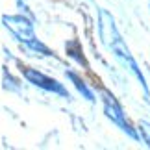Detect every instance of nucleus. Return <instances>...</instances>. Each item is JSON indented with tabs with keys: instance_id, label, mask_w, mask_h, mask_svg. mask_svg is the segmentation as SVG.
<instances>
[{
	"instance_id": "obj_1",
	"label": "nucleus",
	"mask_w": 150,
	"mask_h": 150,
	"mask_svg": "<svg viewBox=\"0 0 150 150\" xmlns=\"http://www.w3.org/2000/svg\"><path fill=\"white\" fill-rule=\"evenodd\" d=\"M100 13V35H102V41L106 43V47L109 48L115 54V57L122 63L124 67H128L132 74L141 82L143 85V89L148 93V89H146V82H145V76H143V72L139 71V65L135 63L134 59V56L130 54V50L128 47H126V43L122 41V37H120V33L117 30V26H115V21H113V17L108 13L106 9H100L98 11Z\"/></svg>"
},
{
	"instance_id": "obj_6",
	"label": "nucleus",
	"mask_w": 150,
	"mask_h": 150,
	"mask_svg": "<svg viewBox=\"0 0 150 150\" xmlns=\"http://www.w3.org/2000/svg\"><path fill=\"white\" fill-rule=\"evenodd\" d=\"M139 132H141V137L145 139V143L150 146V122L143 120V122L139 124Z\"/></svg>"
},
{
	"instance_id": "obj_5",
	"label": "nucleus",
	"mask_w": 150,
	"mask_h": 150,
	"mask_svg": "<svg viewBox=\"0 0 150 150\" xmlns=\"http://www.w3.org/2000/svg\"><path fill=\"white\" fill-rule=\"evenodd\" d=\"M67 78H69V80H72V83L76 85V89H78L80 93H82V95H83L89 102H93V100H95V96H93V93L89 91V87H87V85H85V83H83V82H82V80H80L74 72H69V71H67Z\"/></svg>"
},
{
	"instance_id": "obj_4",
	"label": "nucleus",
	"mask_w": 150,
	"mask_h": 150,
	"mask_svg": "<svg viewBox=\"0 0 150 150\" xmlns=\"http://www.w3.org/2000/svg\"><path fill=\"white\" fill-rule=\"evenodd\" d=\"M22 72H24V78H26L30 83L37 85V87H41V89H45V91H50V93H56V95L63 96V98H69L67 89L63 87V85H61L59 82H57V80L45 76L43 72L35 71V69H24Z\"/></svg>"
},
{
	"instance_id": "obj_3",
	"label": "nucleus",
	"mask_w": 150,
	"mask_h": 150,
	"mask_svg": "<svg viewBox=\"0 0 150 150\" xmlns=\"http://www.w3.org/2000/svg\"><path fill=\"white\" fill-rule=\"evenodd\" d=\"M104 96V111H106V117L109 120H113V124H117L120 130L124 132V134H128L132 139H137V134H135V130L130 126V122L126 120V115L122 111V108L119 106V102L115 100V96L111 93H108V91H104L102 93Z\"/></svg>"
},
{
	"instance_id": "obj_2",
	"label": "nucleus",
	"mask_w": 150,
	"mask_h": 150,
	"mask_svg": "<svg viewBox=\"0 0 150 150\" xmlns=\"http://www.w3.org/2000/svg\"><path fill=\"white\" fill-rule=\"evenodd\" d=\"M2 22L21 43H24L26 47H30L35 52H43L45 56H50V50L45 47L41 41L35 39V33H33V28L30 24V21H26L24 17H8V15H4Z\"/></svg>"
}]
</instances>
